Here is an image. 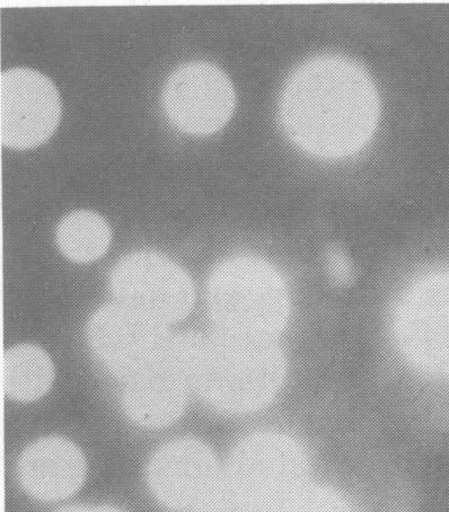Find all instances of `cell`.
<instances>
[{
  "instance_id": "6",
  "label": "cell",
  "mask_w": 449,
  "mask_h": 512,
  "mask_svg": "<svg viewBox=\"0 0 449 512\" xmlns=\"http://www.w3.org/2000/svg\"><path fill=\"white\" fill-rule=\"evenodd\" d=\"M147 481L163 506L182 512H224L225 467L204 441L183 438L158 449L147 467Z\"/></svg>"
},
{
  "instance_id": "13",
  "label": "cell",
  "mask_w": 449,
  "mask_h": 512,
  "mask_svg": "<svg viewBox=\"0 0 449 512\" xmlns=\"http://www.w3.org/2000/svg\"><path fill=\"white\" fill-rule=\"evenodd\" d=\"M55 370L48 353L32 344L6 351L3 359L4 391L11 399L33 402L46 395L54 383Z\"/></svg>"
},
{
  "instance_id": "12",
  "label": "cell",
  "mask_w": 449,
  "mask_h": 512,
  "mask_svg": "<svg viewBox=\"0 0 449 512\" xmlns=\"http://www.w3.org/2000/svg\"><path fill=\"white\" fill-rule=\"evenodd\" d=\"M26 493L43 502L63 501L75 496L87 478L82 449L65 438H42L26 448L17 465Z\"/></svg>"
},
{
  "instance_id": "11",
  "label": "cell",
  "mask_w": 449,
  "mask_h": 512,
  "mask_svg": "<svg viewBox=\"0 0 449 512\" xmlns=\"http://www.w3.org/2000/svg\"><path fill=\"white\" fill-rule=\"evenodd\" d=\"M61 101L50 79L31 68L5 70L0 77V138L15 149L37 147L54 134Z\"/></svg>"
},
{
  "instance_id": "17",
  "label": "cell",
  "mask_w": 449,
  "mask_h": 512,
  "mask_svg": "<svg viewBox=\"0 0 449 512\" xmlns=\"http://www.w3.org/2000/svg\"><path fill=\"white\" fill-rule=\"evenodd\" d=\"M57 512H126L113 506H69L61 508Z\"/></svg>"
},
{
  "instance_id": "14",
  "label": "cell",
  "mask_w": 449,
  "mask_h": 512,
  "mask_svg": "<svg viewBox=\"0 0 449 512\" xmlns=\"http://www.w3.org/2000/svg\"><path fill=\"white\" fill-rule=\"evenodd\" d=\"M112 233L107 220L90 210H78L61 220L57 242L68 259L86 263L108 251Z\"/></svg>"
},
{
  "instance_id": "10",
  "label": "cell",
  "mask_w": 449,
  "mask_h": 512,
  "mask_svg": "<svg viewBox=\"0 0 449 512\" xmlns=\"http://www.w3.org/2000/svg\"><path fill=\"white\" fill-rule=\"evenodd\" d=\"M236 104L231 79L206 61H192L175 69L163 90L167 118L186 134L208 136L222 129Z\"/></svg>"
},
{
  "instance_id": "5",
  "label": "cell",
  "mask_w": 449,
  "mask_h": 512,
  "mask_svg": "<svg viewBox=\"0 0 449 512\" xmlns=\"http://www.w3.org/2000/svg\"><path fill=\"white\" fill-rule=\"evenodd\" d=\"M392 333L410 367L449 385V266L421 273L403 290L394 306Z\"/></svg>"
},
{
  "instance_id": "9",
  "label": "cell",
  "mask_w": 449,
  "mask_h": 512,
  "mask_svg": "<svg viewBox=\"0 0 449 512\" xmlns=\"http://www.w3.org/2000/svg\"><path fill=\"white\" fill-rule=\"evenodd\" d=\"M201 339L197 334L176 335L160 364L127 383L123 409L137 425L157 429L181 418L193 388Z\"/></svg>"
},
{
  "instance_id": "4",
  "label": "cell",
  "mask_w": 449,
  "mask_h": 512,
  "mask_svg": "<svg viewBox=\"0 0 449 512\" xmlns=\"http://www.w3.org/2000/svg\"><path fill=\"white\" fill-rule=\"evenodd\" d=\"M225 481L224 512H281L312 483L310 458L286 432H255L233 449Z\"/></svg>"
},
{
  "instance_id": "1",
  "label": "cell",
  "mask_w": 449,
  "mask_h": 512,
  "mask_svg": "<svg viewBox=\"0 0 449 512\" xmlns=\"http://www.w3.org/2000/svg\"><path fill=\"white\" fill-rule=\"evenodd\" d=\"M381 104L366 70L348 58L320 56L289 77L279 104L281 126L299 149L342 160L371 141Z\"/></svg>"
},
{
  "instance_id": "8",
  "label": "cell",
  "mask_w": 449,
  "mask_h": 512,
  "mask_svg": "<svg viewBox=\"0 0 449 512\" xmlns=\"http://www.w3.org/2000/svg\"><path fill=\"white\" fill-rule=\"evenodd\" d=\"M88 339L104 366L130 383L161 363L173 335L166 325L116 303L93 315Z\"/></svg>"
},
{
  "instance_id": "2",
  "label": "cell",
  "mask_w": 449,
  "mask_h": 512,
  "mask_svg": "<svg viewBox=\"0 0 449 512\" xmlns=\"http://www.w3.org/2000/svg\"><path fill=\"white\" fill-rule=\"evenodd\" d=\"M288 363L278 340L218 332L202 339L193 388L226 413L258 412L280 394Z\"/></svg>"
},
{
  "instance_id": "7",
  "label": "cell",
  "mask_w": 449,
  "mask_h": 512,
  "mask_svg": "<svg viewBox=\"0 0 449 512\" xmlns=\"http://www.w3.org/2000/svg\"><path fill=\"white\" fill-rule=\"evenodd\" d=\"M111 289L118 304L166 326L187 317L196 291L188 273L166 256L137 252L114 268Z\"/></svg>"
},
{
  "instance_id": "16",
  "label": "cell",
  "mask_w": 449,
  "mask_h": 512,
  "mask_svg": "<svg viewBox=\"0 0 449 512\" xmlns=\"http://www.w3.org/2000/svg\"><path fill=\"white\" fill-rule=\"evenodd\" d=\"M328 267L333 276L338 279H345L350 276L349 260L341 251L333 250L328 254Z\"/></svg>"
},
{
  "instance_id": "15",
  "label": "cell",
  "mask_w": 449,
  "mask_h": 512,
  "mask_svg": "<svg viewBox=\"0 0 449 512\" xmlns=\"http://www.w3.org/2000/svg\"><path fill=\"white\" fill-rule=\"evenodd\" d=\"M281 512H355V509L338 490L312 482Z\"/></svg>"
},
{
  "instance_id": "3",
  "label": "cell",
  "mask_w": 449,
  "mask_h": 512,
  "mask_svg": "<svg viewBox=\"0 0 449 512\" xmlns=\"http://www.w3.org/2000/svg\"><path fill=\"white\" fill-rule=\"evenodd\" d=\"M208 299L217 331L236 337L279 341L292 317L286 278L259 256L237 255L218 264Z\"/></svg>"
}]
</instances>
